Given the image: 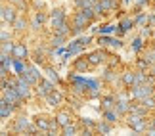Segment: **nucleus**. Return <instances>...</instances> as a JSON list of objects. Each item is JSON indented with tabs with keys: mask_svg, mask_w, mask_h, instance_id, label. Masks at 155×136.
<instances>
[{
	"mask_svg": "<svg viewBox=\"0 0 155 136\" xmlns=\"http://www.w3.org/2000/svg\"><path fill=\"white\" fill-rule=\"evenodd\" d=\"M113 105H115V104H113V98H105V100H104V108H105V109H111Z\"/></svg>",
	"mask_w": 155,
	"mask_h": 136,
	"instance_id": "a878e982",
	"label": "nucleus"
},
{
	"mask_svg": "<svg viewBox=\"0 0 155 136\" xmlns=\"http://www.w3.org/2000/svg\"><path fill=\"white\" fill-rule=\"evenodd\" d=\"M151 86L147 82H142V85H134L132 86V98H138V100H144L147 96H151Z\"/></svg>",
	"mask_w": 155,
	"mask_h": 136,
	"instance_id": "f03ea898",
	"label": "nucleus"
},
{
	"mask_svg": "<svg viewBox=\"0 0 155 136\" xmlns=\"http://www.w3.org/2000/svg\"><path fill=\"white\" fill-rule=\"evenodd\" d=\"M14 25H15L17 31H23V29H25V25H27V21L23 19V17H17V19L14 21Z\"/></svg>",
	"mask_w": 155,
	"mask_h": 136,
	"instance_id": "a211bd4d",
	"label": "nucleus"
},
{
	"mask_svg": "<svg viewBox=\"0 0 155 136\" xmlns=\"http://www.w3.org/2000/svg\"><path fill=\"white\" fill-rule=\"evenodd\" d=\"M98 131H100V132H104V134H107V132L111 131V127H109V125H105V123H100V125H98Z\"/></svg>",
	"mask_w": 155,
	"mask_h": 136,
	"instance_id": "5701e85b",
	"label": "nucleus"
},
{
	"mask_svg": "<svg viewBox=\"0 0 155 136\" xmlns=\"http://www.w3.org/2000/svg\"><path fill=\"white\" fill-rule=\"evenodd\" d=\"M48 102H50V105H56V104H59V100H61V96L59 94H56V92H52V94H48Z\"/></svg>",
	"mask_w": 155,
	"mask_h": 136,
	"instance_id": "f3484780",
	"label": "nucleus"
},
{
	"mask_svg": "<svg viewBox=\"0 0 155 136\" xmlns=\"http://www.w3.org/2000/svg\"><path fill=\"white\" fill-rule=\"evenodd\" d=\"M44 19H46V17H44V14H42V12H38V14L35 15L33 27H35V29H38V27H40V25H42V23H44Z\"/></svg>",
	"mask_w": 155,
	"mask_h": 136,
	"instance_id": "4468645a",
	"label": "nucleus"
},
{
	"mask_svg": "<svg viewBox=\"0 0 155 136\" xmlns=\"http://www.w3.org/2000/svg\"><path fill=\"white\" fill-rule=\"evenodd\" d=\"M52 92H54V82H50V81H40V88H38V94H40V96L46 98Z\"/></svg>",
	"mask_w": 155,
	"mask_h": 136,
	"instance_id": "1a4fd4ad",
	"label": "nucleus"
},
{
	"mask_svg": "<svg viewBox=\"0 0 155 136\" xmlns=\"http://www.w3.org/2000/svg\"><path fill=\"white\" fill-rule=\"evenodd\" d=\"M142 82H146V75L144 73H136V82L134 85H142Z\"/></svg>",
	"mask_w": 155,
	"mask_h": 136,
	"instance_id": "393cba45",
	"label": "nucleus"
},
{
	"mask_svg": "<svg viewBox=\"0 0 155 136\" xmlns=\"http://www.w3.org/2000/svg\"><path fill=\"white\" fill-rule=\"evenodd\" d=\"M50 23H52V27L54 29H58L59 25H61V23H63V10H54L52 12V19H50Z\"/></svg>",
	"mask_w": 155,
	"mask_h": 136,
	"instance_id": "0eeeda50",
	"label": "nucleus"
},
{
	"mask_svg": "<svg viewBox=\"0 0 155 136\" xmlns=\"http://www.w3.org/2000/svg\"><path fill=\"white\" fill-rule=\"evenodd\" d=\"M37 127H38V128H42V131H46V132L50 131V123H48V121H44V119H38V121H37Z\"/></svg>",
	"mask_w": 155,
	"mask_h": 136,
	"instance_id": "aec40b11",
	"label": "nucleus"
},
{
	"mask_svg": "<svg viewBox=\"0 0 155 136\" xmlns=\"http://www.w3.org/2000/svg\"><path fill=\"white\" fill-rule=\"evenodd\" d=\"M102 60H104V56H102V54H98V52H96V54H92V56H90V61H92V63H100Z\"/></svg>",
	"mask_w": 155,
	"mask_h": 136,
	"instance_id": "b1692460",
	"label": "nucleus"
},
{
	"mask_svg": "<svg viewBox=\"0 0 155 136\" xmlns=\"http://www.w3.org/2000/svg\"><path fill=\"white\" fill-rule=\"evenodd\" d=\"M123 82H124V85H128V86H134V82H136V73H130V71H127V73L123 75Z\"/></svg>",
	"mask_w": 155,
	"mask_h": 136,
	"instance_id": "ddd939ff",
	"label": "nucleus"
},
{
	"mask_svg": "<svg viewBox=\"0 0 155 136\" xmlns=\"http://www.w3.org/2000/svg\"><path fill=\"white\" fill-rule=\"evenodd\" d=\"M29 121H27V117H19V121L15 123V131L17 132H23V131H29Z\"/></svg>",
	"mask_w": 155,
	"mask_h": 136,
	"instance_id": "f8f14e48",
	"label": "nucleus"
},
{
	"mask_svg": "<svg viewBox=\"0 0 155 136\" xmlns=\"http://www.w3.org/2000/svg\"><path fill=\"white\" fill-rule=\"evenodd\" d=\"M96 2H100V0H86V6H94Z\"/></svg>",
	"mask_w": 155,
	"mask_h": 136,
	"instance_id": "c756f323",
	"label": "nucleus"
},
{
	"mask_svg": "<svg viewBox=\"0 0 155 136\" xmlns=\"http://www.w3.org/2000/svg\"><path fill=\"white\" fill-rule=\"evenodd\" d=\"M75 132H77V128H75L73 125H65V127H63V134H65V136H73Z\"/></svg>",
	"mask_w": 155,
	"mask_h": 136,
	"instance_id": "412c9836",
	"label": "nucleus"
},
{
	"mask_svg": "<svg viewBox=\"0 0 155 136\" xmlns=\"http://www.w3.org/2000/svg\"><path fill=\"white\" fill-rule=\"evenodd\" d=\"M10 52H14V44L10 40H2V54H10Z\"/></svg>",
	"mask_w": 155,
	"mask_h": 136,
	"instance_id": "dca6fc26",
	"label": "nucleus"
},
{
	"mask_svg": "<svg viewBox=\"0 0 155 136\" xmlns=\"http://www.w3.org/2000/svg\"><path fill=\"white\" fill-rule=\"evenodd\" d=\"M56 121H58V125L65 127V125H69V115H67V113H59V115L56 117Z\"/></svg>",
	"mask_w": 155,
	"mask_h": 136,
	"instance_id": "2eb2a0df",
	"label": "nucleus"
},
{
	"mask_svg": "<svg viewBox=\"0 0 155 136\" xmlns=\"http://www.w3.org/2000/svg\"><path fill=\"white\" fill-rule=\"evenodd\" d=\"M105 119L109 123H113V121H115V113H113V111H105Z\"/></svg>",
	"mask_w": 155,
	"mask_h": 136,
	"instance_id": "bb28decb",
	"label": "nucleus"
},
{
	"mask_svg": "<svg viewBox=\"0 0 155 136\" xmlns=\"http://www.w3.org/2000/svg\"><path fill=\"white\" fill-rule=\"evenodd\" d=\"M111 2H115V0H111Z\"/></svg>",
	"mask_w": 155,
	"mask_h": 136,
	"instance_id": "2f4dec72",
	"label": "nucleus"
},
{
	"mask_svg": "<svg viewBox=\"0 0 155 136\" xmlns=\"http://www.w3.org/2000/svg\"><path fill=\"white\" fill-rule=\"evenodd\" d=\"M15 88H17V92H19L23 98H27L29 94H31V82H29L27 79H23V77H19V79L15 81Z\"/></svg>",
	"mask_w": 155,
	"mask_h": 136,
	"instance_id": "7ed1b4c3",
	"label": "nucleus"
},
{
	"mask_svg": "<svg viewBox=\"0 0 155 136\" xmlns=\"http://www.w3.org/2000/svg\"><path fill=\"white\" fill-rule=\"evenodd\" d=\"M88 21H90V19H88V17L82 14V12H81L79 15H75V31H77V33L82 31V29L86 27V23H88Z\"/></svg>",
	"mask_w": 155,
	"mask_h": 136,
	"instance_id": "6e6552de",
	"label": "nucleus"
},
{
	"mask_svg": "<svg viewBox=\"0 0 155 136\" xmlns=\"http://www.w3.org/2000/svg\"><path fill=\"white\" fill-rule=\"evenodd\" d=\"M142 105H144L146 109H147V108H155V100H153L151 96H147V98L142 100Z\"/></svg>",
	"mask_w": 155,
	"mask_h": 136,
	"instance_id": "6ab92c4d",
	"label": "nucleus"
},
{
	"mask_svg": "<svg viewBox=\"0 0 155 136\" xmlns=\"http://www.w3.org/2000/svg\"><path fill=\"white\" fill-rule=\"evenodd\" d=\"M12 56L15 58V60H25L27 58V48L23 44H15L14 46V52H12Z\"/></svg>",
	"mask_w": 155,
	"mask_h": 136,
	"instance_id": "9d476101",
	"label": "nucleus"
},
{
	"mask_svg": "<svg viewBox=\"0 0 155 136\" xmlns=\"http://www.w3.org/2000/svg\"><path fill=\"white\" fill-rule=\"evenodd\" d=\"M67 31H69V29H67V23H65V21H63L61 25H59V27L56 29V33H58V35H61V37H63V35L67 33Z\"/></svg>",
	"mask_w": 155,
	"mask_h": 136,
	"instance_id": "4be33fe9",
	"label": "nucleus"
},
{
	"mask_svg": "<svg viewBox=\"0 0 155 136\" xmlns=\"http://www.w3.org/2000/svg\"><path fill=\"white\" fill-rule=\"evenodd\" d=\"M2 21L4 23H14L15 21V10L12 6H4L2 8Z\"/></svg>",
	"mask_w": 155,
	"mask_h": 136,
	"instance_id": "423d86ee",
	"label": "nucleus"
},
{
	"mask_svg": "<svg viewBox=\"0 0 155 136\" xmlns=\"http://www.w3.org/2000/svg\"><path fill=\"white\" fill-rule=\"evenodd\" d=\"M130 109H132V108H130L127 96H119L115 100V111H117V113H127V111H130Z\"/></svg>",
	"mask_w": 155,
	"mask_h": 136,
	"instance_id": "39448f33",
	"label": "nucleus"
},
{
	"mask_svg": "<svg viewBox=\"0 0 155 136\" xmlns=\"http://www.w3.org/2000/svg\"><path fill=\"white\" fill-rule=\"evenodd\" d=\"M140 46H142V40H140V38H136V40H134V52H138V50H140Z\"/></svg>",
	"mask_w": 155,
	"mask_h": 136,
	"instance_id": "c85d7f7f",
	"label": "nucleus"
},
{
	"mask_svg": "<svg viewBox=\"0 0 155 136\" xmlns=\"http://www.w3.org/2000/svg\"><path fill=\"white\" fill-rule=\"evenodd\" d=\"M146 61H147V63H153V61H155V52H150V54H147Z\"/></svg>",
	"mask_w": 155,
	"mask_h": 136,
	"instance_id": "cd10ccee",
	"label": "nucleus"
},
{
	"mask_svg": "<svg viewBox=\"0 0 155 136\" xmlns=\"http://www.w3.org/2000/svg\"><path fill=\"white\" fill-rule=\"evenodd\" d=\"M12 111H14V105H10L6 100H2V104H0V117H2V119H8L12 115Z\"/></svg>",
	"mask_w": 155,
	"mask_h": 136,
	"instance_id": "9b49d317",
	"label": "nucleus"
},
{
	"mask_svg": "<svg viewBox=\"0 0 155 136\" xmlns=\"http://www.w3.org/2000/svg\"><path fill=\"white\" fill-rule=\"evenodd\" d=\"M127 123H128V127L132 128V131H136V132L146 131V121H144V117H142V113H132L127 119Z\"/></svg>",
	"mask_w": 155,
	"mask_h": 136,
	"instance_id": "f257e3e1",
	"label": "nucleus"
},
{
	"mask_svg": "<svg viewBox=\"0 0 155 136\" xmlns=\"http://www.w3.org/2000/svg\"><path fill=\"white\" fill-rule=\"evenodd\" d=\"M12 2H15V4H19V6H21V4H23V0H12Z\"/></svg>",
	"mask_w": 155,
	"mask_h": 136,
	"instance_id": "7c9ffc66",
	"label": "nucleus"
},
{
	"mask_svg": "<svg viewBox=\"0 0 155 136\" xmlns=\"http://www.w3.org/2000/svg\"><path fill=\"white\" fill-rule=\"evenodd\" d=\"M21 77H23V79H27L29 82H31V85H33V82H38L40 81V73H38V69L37 67H25V71H23V73H21Z\"/></svg>",
	"mask_w": 155,
	"mask_h": 136,
	"instance_id": "20e7f679",
	"label": "nucleus"
}]
</instances>
